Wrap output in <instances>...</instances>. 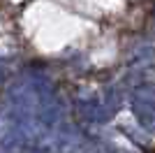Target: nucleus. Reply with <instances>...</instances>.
I'll return each mask as SVG.
<instances>
[{"instance_id": "1", "label": "nucleus", "mask_w": 155, "mask_h": 153, "mask_svg": "<svg viewBox=\"0 0 155 153\" xmlns=\"http://www.w3.org/2000/svg\"><path fill=\"white\" fill-rule=\"evenodd\" d=\"M132 109L139 123L153 130L155 127V88L153 86H139L132 95Z\"/></svg>"}]
</instances>
